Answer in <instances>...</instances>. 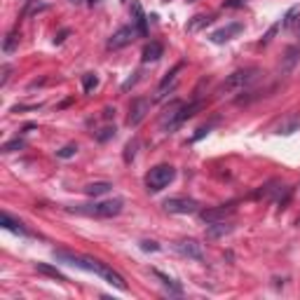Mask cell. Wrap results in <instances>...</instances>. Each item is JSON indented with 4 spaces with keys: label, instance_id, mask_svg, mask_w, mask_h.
Instances as JSON below:
<instances>
[{
    "label": "cell",
    "instance_id": "5",
    "mask_svg": "<svg viewBox=\"0 0 300 300\" xmlns=\"http://www.w3.org/2000/svg\"><path fill=\"white\" fill-rule=\"evenodd\" d=\"M235 202H227V204H218V207H211V209H199V218L204 221V223H218V221H225V218H230V216H235Z\"/></svg>",
    "mask_w": 300,
    "mask_h": 300
},
{
    "label": "cell",
    "instance_id": "29",
    "mask_svg": "<svg viewBox=\"0 0 300 300\" xmlns=\"http://www.w3.org/2000/svg\"><path fill=\"white\" fill-rule=\"evenodd\" d=\"M282 29V21H279V24H274V26H272L270 30H268V33H265V38H263V40H260V45H268V43H270L272 38H274V33H277V30Z\"/></svg>",
    "mask_w": 300,
    "mask_h": 300
},
{
    "label": "cell",
    "instance_id": "25",
    "mask_svg": "<svg viewBox=\"0 0 300 300\" xmlns=\"http://www.w3.org/2000/svg\"><path fill=\"white\" fill-rule=\"evenodd\" d=\"M298 54H300V47H291V49H286V68H291V66L296 63Z\"/></svg>",
    "mask_w": 300,
    "mask_h": 300
},
{
    "label": "cell",
    "instance_id": "1",
    "mask_svg": "<svg viewBox=\"0 0 300 300\" xmlns=\"http://www.w3.org/2000/svg\"><path fill=\"white\" fill-rule=\"evenodd\" d=\"M54 258L61 260V263H68V265H73L77 270H85V272H94V274H99V277H104L105 282L110 286H115L118 291H127L129 286L127 282L122 279V274L113 270V268H108L105 263L101 260H96V258H90V255H80V254H71V251H54Z\"/></svg>",
    "mask_w": 300,
    "mask_h": 300
},
{
    "label": "cell",
    "instance_id": "16",
    "mask_svg": "<svg viewBox=\"0 0 300 300\" xmlns=\"http://www.w3.org/2000/svg\"><path fill=\"white\" fill-rule=\"evenodd\" d=\"M162 45L160 43H148V45L143 47V52H141V61L143 63H152V61H157L160 57H162Z\"/></svg>",
    "mask_w": 300,
    "mask_h": 300
},
{
    "label": "cell",
    "instance_id": "2",
    "mask_svg": "<svg viewBox=\"0 0 300 300\" xmlns=\"http://www.w3.org/2000/svg\"><path fill=\"white\" fill-rule=\"evenodd\" d=\"M263 77V71L255 68V66H249V68H240L235 73H230L223 80V85L218 87V91H237L244 90V87H251L254 82H258Z\"/></svg>",
    "mask_w": 300,
    "mask_h": 300
},
{
    "label": "cell",
    "instance_id": "19",
    "mask_svg": "<svg viewBox=\"0 0 300 300\" xmlns=\"http://www.w3.org/2000/svg\"><path fill=\"white\" fill-rule=\"evenodd\" d=\"M211 21H213V16L211 15H197V16H193V21L188 24V30H190V33H197L199 29L209 26Z\"/></svg>",
    "mask_w": 300,
    "mask_h": 300
},
{
    "label": "cell",
    "instance_id": "9",
    "mask_svg": "<svg viewBox=\"0 0 300 300\" xmlns=\"http://www.w3.org/2000/svg\"><path fill=\"white\" fill-rule=\"evenodd\" d=\"M136 35H138V33H136L134 26H122V29H118L110 38H108L105 47H108V49H122V47L132 45Z\"/></svg>",
    "mask_w": 300,
    "mask_h": 300
},
{
    "label": "cell",
    "instance_id": "28",
    "mask_svg": "<svg viewBox=\"0 0 300 300\" xmlns=\"http://www.w3.org/2000/svg\"><path fill=\"white\" fill-rule=\"evenodd\" d=\"M138 246H141L143 251H160V249H162L157 241H152V240H143L141 244H138Z\"/></svg>",
    "mask_w": 300,
    "mask_h": 300
},
{
    "label": "cell",
    "instance_id": "35",
    "mask_svg": "<svg viewBox=\"0 0 300 300\" xmlns=\"http://www.w3.org/2000/svg\"><path fill=\"white\" fill-rule=\"evenodd\" d=\"M71 2H75V5H80V2H82V0H71Z\"/></svg>",
    "mask_w": 300,
    "mask_h": 300
},
{
    "label": "cell",
    "instance_id": "18",
    "mask_svg": "<svg viewBox=\"0 0 300 300\" xmlns=\"http://www.w3.org/2000/svg\"><path fill=\"white\" fill-rule=\"evenodd\" d=\"M298 24H300V5H293L282 19V26L284 29H293V26L298 29Z\"/></svg>",
    "mask_w": 300,
    "mask_h": 300
},
{
    "label": "cell",
    "instance_id": "11",
    "mask_svg": "<svg viewBox=\"0 0 300 300\" xmlns=\"http://www.w3.org/2000/svg\"><path fill=\"white\" fill-rule=\"evenodd\" d=\"M132 15H134V29H136V33H138L141 38H146V35H148V16H146V12H143V7H141V2H138V0L132 2Z\"/></svg>",
    "mask_w": 300,
    "mask_h": 300
},
{
    "label": "cell",
    "instance_id": "15",
    "mask_svg": "<svg viewBox=\"0 0 300 300\" xmlns=\"http://www.w3.org/2000/svg\"><path fill=\"white\" fill-rule=\"evenodd\" d=\"M110 190H113V183H108V180H96V183H90V185H85V195H90V197L108 195Z\"/></svg>",
    "mask_w": 300,
    "mask_h": 300
},
{
    "label": "cell",
    "instance_id": "3",
    "mask_svg": "<svg viewBox=\"0 0 300 300\" xmlns=\"http://www.w3.org/2000/svg\"><path fill=\"white\" fill-rule=\"evenodd\" d=\"M124 209V199L115 197V199H104V202H96V204H82V207H73L75 213H85L91 218H113L122 213Z\"/></svg>",
    "mask_w": 300,
    "mask_h": 300
},
{
    "label": "cell",
    "instance_id": "26",
    "mask_svg": "<svg viewBox=\"0 0 300 300\" xmlns=\"http://www.w3.org/2000/svg\"><path fill=\"white\" fill-rule=\"evenodd\" d=\"M113 136H115V127H105V129H101V132L96 134V141H99V143H105V141L113 138Z\"/></svg>",
    "mask_w": 300,
    "mask_h": 300
},
{
    "label": "cell",
    "instance_id": "23",
    "mask_svg": "<svg viewBox=\"0 0 300 300\" xmlns=\"http://www.w3.org/2000/svg\"><path fill=\"white\" fill-rule=\"evenodd\" d=\"M24 146H26L24 138H12V141H7V143L2 146V152H15V150H21Z\"/></svg>",
    "mask_w": 300,
    "mask_h": 300
},
{
    "label": "cell",
    "instance_id": "4",
    "mask_svg": "<svg viewBox=\"0 0 300 300\" xmlns=\"http://www.w3.org/2000/svg\"><path fill=\"white\" fill-rule=\"evenodd\" d=\"M174 179H176V169H174V166L157 165L146 174V188H148V193H160V190H165Z\"/></svg>",
    "mask_w": 300,
    "mask_h": 300
},
{
    "label": "cell",
    "instance_id": "8",
    "mask_svg": "<svg viewBox=\"0 0 300 300\" xmlns=\"http://www.w3.org/2000/svg\"><path fill=\"white\" fill-rule=\"evenodd\" d=\"M165 209L169 213H199V202L190 197H171L165 202Z\"/></svg>",
    "mask_w": 300,
    "mask_h": 300
},
{
    "label": "cell",
    "instance_id": "32",
    "mask_svg": "<svg viewBox=\"0 0 300 300\" xmlns=\"http://www.w3.org/2000/svg\"><path fill=\"white\" fill-rule=\"evenodd\" d=\"M10 73H12V68H10V66H2V80H0V85H7Z\"/></svg>",
    "mask_w": 300,
    "mask_h": 300
},
{
    "label": "cell",
    "instance_id": "14",
    "mask_svg": "<svg viewBox=\"0 0 300 300\" xmlns=\"http://www.w3.org/2000/svg\"><path fill=\"white\" fill-rule=\"evenodd\" d=\"M180 68H183V63H176V66L171 68V73H166V77L160 82V87H157V99H165L166 87H174V85H176V75H179Z\"/></svg>",
    "mask_w": 300,
    "mask_h": 300
},
{
    "label": "cell",
    "instance_id": "13",
    "mask_svg": "<svg viewBox=\"0 0 300 300\" xmlns=\"http://www.w3.org/2000/svg\"><path fill=\"white\" fill-rule=\"evenodd\" d=\"M235 230V225L232 223H225V221H218V223H209L207 227V237L209 240H218V237H225V235H230Z\"/></svg>",
    "mask_w": 300,
    "mask_h": 300
},
{
    "label": "cell",
    "instance_id": "21",
    "mask_svg": "<svg viewBox=\"0 0 300 300\" xmlns=\"http://www.w3.org/2000/svg\"><path fill=\"white\" fill-rule=\"evenodd\" d=\"M152 274H155V277H157V279H160V282H162V284H165L169 291H174V293H180V291H183V288H180V284H176V282H174L171 277L162 274L160 270H152Z\"/></svg>",
    "mask_w": 300,
    "mask_h": 300
},
{
    "label": "cell",
    "instance_id": "37",
    "mask_svg": "<svg viewBox=\"0 0 300 300\" xmlns=\"http://www.w3.org/2000/svg\"><path fill=\"white\" fill-rule=\"evenodd\" d=\"M188 2H195V0H188Z\"/></svg>",
    "mask_w": 300,
    "mask_h": 300
},
{
    "label": "cell",
    "instance_id": "17",
    "mask_svg": "<svg viewBox=\"0 0 300 300\" xmlns=\"http://www.w3.org/2000/svg\"><path fill=\"white\" fill-rule=\"evenodd\" d=\"M35 270L40 272V274H47V277H52V279H57V282H68L66 279V274L57 268H52V265H47V263H35Z\"/></svg>",
    "mask_w": 300,
    "mask_h": 300
},
{
    "label": "cell",
    "instance_id": "33",
    "mask_svg": "<svg viewBox=\"0 0 300 300\" xmlns=\"http://www.w3.org/2000/svg\"><path fill=\"white\" fill-rule=\"evenodd\" d=\"M110 118H115V108H104V120H110Z\"/></svg>",
    "mask_w": 300,
    "mask_h": 300
},
{
    "label": "cell",
    "instance_id": "30",
    "mask_svg": "<svg viewBox=\"0 0 300 300\" xmlns=\"http://www.w3.org/2000/svg\"><path fill=\"white\" fill-rule=\"evenodd\" d=\"M223 7H227V10H240V7H244V0H223Z\"/></svg>",
    "mask_w": 300,
    "mask_h": 300
},
{
    "label": "cell",
    "instance_id": "20",
    "mask_svg": "<svg viewBox=\"0 0 300 300\" xmlns=\"http://www.w3.org/2000/svg\"><path fill=\"white\" fill-rule=\"evenodd\" d=\"M19 38H21V35H19L16 29L12 30V33H7V38H5V43H2V52H5V54H12L16 47H19Z\"/></svg>",
    "mask_w": 300,
    "mask_h": 300
},
{
    "label": "cell",
    "instance_id": "12",
    "mask_svg": "<svg viewBox=\"0 0 300 300\" xmlns=\"http://www.w3.org/2000/svg\"><path fill=\"white\" fill-rule=\"evenodd\" d=\"M0 225H2L5 230H10V232H16V235H21V237H30V232L26 230V227H24V223H21V221H15V218H12V216H10L7 211H5V213L0 216Z\"/></svg>",
    "mask_w": 300,
    "mask_h": 300
},
{
    "label": "cell",
    "instance_id": "34",
    "mask_svg": "<svg viewBox=\"0 0 300 300\" xmlns=\"http://www.w3.org/2000/svg\"><path fill=\"white\" fill-rule=\"evenodd\" d=\"M66 35H68V30H61L59 35L54 38V45H59V43H63V38H66Z\"/></svg>",
    "mask_w": 300,
    "mask_h": 300
},
{
    "label": "cell",
    "instance_id": "7",
    "mask_svg": "<svg viewBox=\"0 0 300 300\" xmlns=\"http://www.w3.org/2000/svg\"><path fill=\"white\" fill-rule=\"evenodd\" d=\"M150 105H152V101L150 99H134L132 104H129V115H127V124L129 127H138L141 122L146 120V115L150 113Z\"/></svg>",
    "mask_w": 300,
    "mask_h": 300
},
{
    "label": "cell",
    "instance_id": "10",
    "mask_svg": "<svg viewBox=\"0 0 300 300\" xmlns=\"http://www.w3.org/2000/svg\"><path fill=\"white\" fill-rule=\"evenodd\" d=\"M241 30H244V24H240V21H232V24H227V26H223V29L209 33V40H211V43H216V45H223V43L232 40V38H235L237 33H241Z\"/></svg>",
    "mask_w": 300,
    "mask_h": 300
},
{
    "label": "cell",
    "instance_id": "22",
    "mask_svg": "<svg viewBox=\"0 0 300 300\" xmlns=\"http://www.w3.org/2000/svg\"><path fill=\"white\" fill-rule=\"evenodd\" d=\"M82 87H85L87 94L96 90V87H99V77H96V73H85L82 75Z\"/></svg>",
    "mask_w": 300,
    "mask_h": 300
},
{
    "label": "cell",
    "instance_id": "6",
    "mask_svg": "<svg viewBox=\"0 0 300 300\" xmlns=\"http://www.w3.org/2000/svg\"><path fill=\"white\" fill-rule=\"evenodd\" d=\"M174 251L180 254L183 258H190V260H204V246L197 240H193V237L174 241Z\"/></svg>",
    "mask_w": 300,
    "mask_h": 300
},
{
    "label": "cell",
    "instance_id": "27",
    "mask_svg": "<svg viewBox=\"0 0 300 300\" xmlns=\"http://www.w3.org/2000/svg\"><path fill=\"white\" fill-rule=\"evenodd\" d=\"M75 152H77V146H63L61 150H57V157H61V160H68V157H73Z\"/></svg>",
    "mask_w": 300,
    "mask_h": 300
},
{
    "label": "cell",
    "instance_id": "31",
    "mask_svg": "<svg viewBox=\"0 0 300 300\" xmlns=\"http://www.w3.org/2000/svg\"><path fill=\"white\" fill-rule=\"evenodd\" d=\"M138 75H141V73H134V77H129V80H127V82L122 85V90H124V91H127V90H132L136 82H138Z\"/></svg>",
    "mask_w": 300,
    "mask_h": 300
},
{
    "label": "cell",
    "instance_id": "36",
    "mask_svg": "<svg viewBox=\"0 0 300 300\" xmlns=\"http://www.w3.org/2000/svg\"><path fill=\"white\" fill-rule=\"evenodd\" d=\"M87 2H90V5H94V2H99V0H87Z\"/></svg>",
    "mask_w": 300,
    "mask_h": 300
},
{
    "label": "cell",
    "instance_id": "24",
    "mask_svg": "<svg viewBox=\"0 0 300 300\" xmlns=\"http://www.w3.org/2000/svg\"><path fill=\"white\" fill-rule=\"evenodd\" d=\"M136 148H138V141H136V138L134 141H129V143L124 146V162H127V165L136 157Z\"/></svg>",
    "mask_w": 300,
    "mask_h": 300
}]
</instances>
